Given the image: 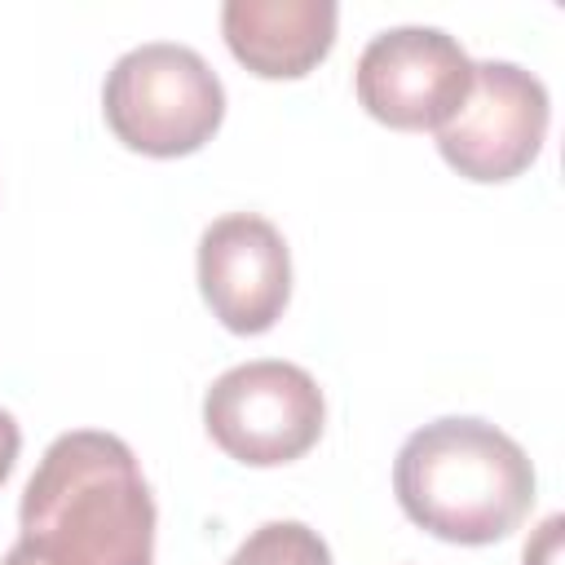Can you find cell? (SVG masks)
Masks as SVG:
<instances>
[{"mask_svg":"<svg viewBox=\"0 0 565 565\" xmlns=\"http://www.w3.org/2000/svg\"><path fill=\"white\" fill-rule=\"evenodd\" d=\"M335 18L331 0H225L221 31L252 75L300 79L331 53Z\"/></svg>","mask_w":565,"mask_h":565,"instance_id":"cell-8","label":"cell"},{"mask_svg":"<svg viewBox=\"0 0 565 565\" xmlns=\"http://www.w3.org/2000/svg\"><path fill=\"white\" fill-rule=\"evenodd\" d=\"M547 119L539 75L516 62H472V88L437 128V150L468 181H512L539 159Z\"/></svg>","mask_w":565,"mask_h":565,"instance_id":"cell-5","label":"cell"},{"mask_svg":"<svg viewBox=\"0 0 565 565\" xmlns=\"http://www.w3.org/2000/svg\"><path fill=\"white\" fill-rule=\"evenodd\" d=\"M199 291L221 327L238 335L269 331L291 300L287 238L256 212L216 216L199 238Z\"/></svg>","mask_w":565,"mask_h":565,"instance_id":"cell-7","label":"cell"},{"mask_svg":"<svg viewBox=\"0 0 565 565\" xmlns=\"http://www.w3.org/2000/svg\"><path fill=\"white\" fill-rule=\"evenodd\" d=\"M327 424L318 380L282 358L230 366L203 393L207 437L247 468H278L300 459Z\"/></svg>","mask_w":565,"mask_h":565,"instance_id":"cell-4","label":"cell"},{"mask_svg":"<svg viewBox=\"0 0 565 565\" xmlns=\"http://www.w3.org/2000/svg\"><path fill=\"white\" fill-rule=\"evenodd\" d=\"M110 132L150 159L194 154L225 119V88L190 44L150 40L128 49L102 88Z\"/></svg>","mask_w":565,"mask_h":565,"instance_id":"cell-3","label":"cell"},{"mask_svg":"<svg viewBox=\"0 0 565 565\" xmlns=\"http://www.w3.org/2000/svg\"><path fill=\"white\" fill-rule=\"evenodd\" d=\"M18 450H22V428L9 411H0V486L9 481V472L18 463Z\"/></svg>","mask_w":565,"mask_h":565,"instance_id":"cell-10","label":"cell"},{"mask_svg":"<svg viewBox=\"0 0 565 565\" xmlns=\"http://www.w3.org/2000/svg\"><path fill=\"white\" fill-rule=\"evenodd\" d=\"M18 525L0 565H154V499L115 433H62L22 490Z\"/></svg>","mask_w":565,"mask_h":565,"instance_id":"cell-1","label":"cell"},{"mask_svg":"<svg viewBox=\"0 0 565 565\" xmlns=\"http://www.w3.org/2000/svg\"><path fill=\"white\" fill-rule=\"evenodd\" d=\"M358 102L388 128H441L472 88V57L441 26L380 31L353 71Z\"/></svg>","mask_w":565,"mask_h":565,"instance_id":"cell-6","label":"cell"},{"mask_svg":"<svg viewBox=\"0 0 565 565\" xmlns=\"http://www.w3.org/2000/svg\"><path fill=\"white\" fill-rule=\"evenodd\" d=\"M225 565H331V547L305 521H265Z\"/></svg>","mask_w":565,"mask_h":565,"instance_id":"cell-9","label":"cell"},{"mask_svg":"<svg viewBox=\"0 0 565 565\" xmlns=\"http://www.w3.org/2000/svg\"><path fill=\"white\" fill-rule=\"evenodd\" d=\"M402 512L463 547L508 539L534 508V463L494 424L446 415L415 428L393 463Z\"/></svg>","mask_w":565,"mask_h":565,"instance_id":"cell-2","label":"cell"}]
</instances>
